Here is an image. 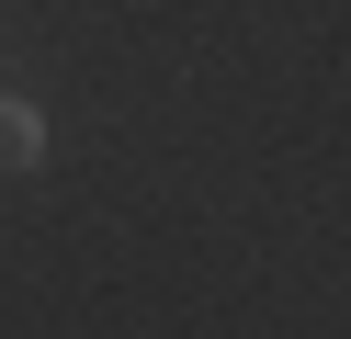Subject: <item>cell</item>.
Masks as SVG:
<instances>
[{
    "label": "cell",
    "instance_id": "1",
    "mask_svg": "<svg viewBox=\"0 0 351 339\" xmlns=\"http://www.w3.org/2000/svg\"><path fill=\"white\" fill-rule=\"evenodd\" d=\"M34 158H46V113H34V102H0V181L34 170Z\"/></svg>",
    "mask_w": 351,
    "mask_h": 339
}]
</instances>
